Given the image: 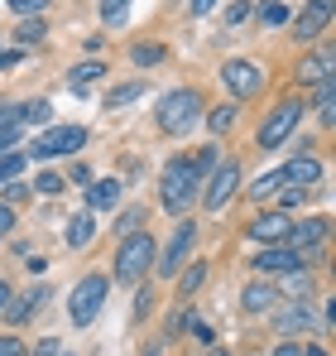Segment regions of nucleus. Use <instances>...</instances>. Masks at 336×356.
Listing matches in <instances>:
<instances>
[{
    "mask_svg": "<svg viewBox=\"0 0 336 356\" xmlns=\"http://www.w3.org/2000/svg\"><path fill=\"white\" fill-rule=\"evenodd\" d=\"M197 183H202V174H197V164H192L187 154H178V159H168V164H164L159 197H164V207L173 212V217H183V212L192 207V197H197Z\"/></svg>",
    "mask_w": 336,
    "mask_h": 356,
    "instance_id": "obj_1",
    "label": "nucleus"
},
{
    "mask_svg": "<svg viewBox=\"0 0 336 356\" xmlns=\"http://www.w3.org/2000/svg\"><path fill=\"white\" fill-rule=\"evenodd\" d=\"M149 260H154V236L149 232H130L115 250V280L120 284H135L149 275Z\"/></svg>",
    "mask_w": 336,
    "mask_h": 356,
    "instance_id": "obj_2",
    "label": "nucleus"
},
{
    "mask_svg": "<svg viewBox=\"0 0 336 356\" xmlns=\"http://www.w3.org/2000/svg\"><path fill=\"white\" fill-rule=\"evenodd\" d=\"M197 116H202V97L192 87H178V92H168L164 102H159V130H168V135L192 130Z\"/></svg>",
    "mask_w": 336,
    "mask_h": 356,
    "instance_id": "obj_3",
    "label": "nucleus"
},
{
    "mask_svg": "<svg viewBox=\"0 0 336 356\" xmlns=\"http://www.w3.org/2000/svg\"><path fill=\"white\" fill-rule=\"evenodd\" d=\"M106 280L101 275H87V280H77V289H72V303H67V313H72V323L77 327H87L96 313H101V303H106Z\"/></svg>",
    "mask_w": 336,
    "mask_h": 356,
    "instance_id": "obj_4",
    "label": "nucleus"
},
{
    "mask_svg": "<svg viewBox=\"0 0 336 356\" xmlns=\"http://www.w3.org/2000/svg\"><path fill=\"white\" fill-rule=\"evenodd\" d=\"M87 145V130L82 125H53V130H44L39 140H34V159H53V154H72V149H82Z\"/></svg>",
    "mask_w": 336,
    "mask_h": 356,
    "instance_id": "obj_5",
    "label": "nucleus"
},
{
    "mask_svg": "<svg viewBox=\"0 0 336 356\" xmlns=\"http://www.w3.org/2000/svg\"><path fill=\"white\" fill-rule=\"evenodd\" d=\"M303 120V102H279L274 106V116L260 125V145L264 149H274V145H283L288 135H293V125Z\"/></svg>",
    "mask_w": 336,
    "mask_h": 356,
    "instance_id": "obj_6",
    "label": "nucleus"
},
{
    "mask_svg": "<svg viewBox=\"0 0 336 356\" xmlns=\"http://www.w3.org/2000/svg\"><path fill=\"white\" fill-rule=\"evenodd\" d=\"M235 188H240V164H235V159H217L212 183H207V207H212V212H221L226 202L235 197Z\"/></svg>",
    "mask_w": 336,
    "mask_h": 356,
    "instance_id": "obj_7",
    "label": "nucleus"
},
{
    "mask_svg": "<svg viewBox=\"0 0 336 356\" xmlns=\"http://www.w3.org/2000/svg\"><path fill=\"white\" fill-rule=\"evenodd\" d=\"M288 232H293V217L288 212H260L250 222V241H264V245H283Z\"/></svg>",
    "mask_w": 336,
    "mask_h": 356,
    "instance_id": "obj_8",
    "label": "nucleus"
},
{
    "mask_svg": "<svg viewBox=\"0 0 336 356\" xmlns=\"http://www.w3.org/2000/svg\"><path fill=\"white\" fill-rule=\"evenodd\" d=\"M255 270L260 275H288V270H303V250H288V245H264L255 255Z\"/></svg>",
    "mask_w": 336,
    "mask_h": 356,
    "instance_id": "obj_9",
    "label": "nucleus"
},
{
    "mask_svg": "<svg viewBox=\"0 0 336 356\" xmlns=\"http://www.w3.org/2000/svg\"><path fill=\"white\" fill-rule=\"evenodd\" d=\"M221 77H226V87H230L235 97H255V92H260V67L245 63V58H230L221 67Z\"/></svg>",
    "mask_w": 336,
    "mask_h": 356,
    "instance_id": "obj_10",
    "label": "nucleus"
},
{
    "mask_svg": "<svg viewBox=\"0 0 336 356\" xmlns=\"http://www.w3.org/2000/svg\"><path fill=\"white\" fill-rule=\"evenodd\" d=\"M327 19H332V0H312L298 19H293V34H298V44H308V39H317L322 29H327Z\"/></svg>",
    "mask_w": 336,
    "mask_h": 356,
    "instance_id": "obj_11",
    "label": "nucleus"
},
{
    "mask_svg": "<svg viewBox=\"0 0 336 356\" xmlns=\"http://www.w3.org/2000/svg\"><path fill=\"white\" fill-rule=\"evenodd\" d=\"M192 241H197V227H192V222H178V232H173V236H168L164 265H159V270H164V275H178V265H183V255H187V250H192Z\"/></svg>",
    "mask_w": 336,
    "mask_h": 356,
    "instance_id": "obj_12",
    "label": "nucleus"
},
{
    "mask_svg": "<svg viewBox=\"0 0 336 356\" xmlns=\"http://www.w3.org/2000/svg\"><path fill=\"white\" fill-rule=\"evenodd\" d=\"M87 202H92L96 212H111L115 202H120V178H96V183L87 188Z\"/></svg>",
    "mask_w": 336,
    "mask_h": 356,
    "instance_id": "obj_13",
    "label": "nucleus"
},
{
    "mask_svg": "<svg viewBox=\"0 0 336 356\" xmlns=\"http://www.w3.org/2000/svg\"><path fill=\"white\" fill-rule=\"evenodd\" d=\"M240 303H245V313H269V308H274V284L250 280V284H245V294H240Z\"/></svg>",
    "mask_w": 336,
    "mask_h": 356,
    "instance_id": "obj_14",
    "label": "nucleus"
},
{
    "mask_svg": "<svg viewBox=\"0 0 336 356\" xmlns=\"http://www.w3.org/2000/svg\"><path fill=\"white\" fill-rule=\"evenodd\" d=\"M44 294H49V289L39 284V289H29L24 298H15V303H5V318H10V323H29V318L39 313V303H44Z\"/></svg>",
    "mask_w": 336,
    "mask_h": 356,
    "instance_id": "obj_15",
    "label": "nucleus"
},
{
    "mask_svg": "<svg viewBox=\"0 0 336 356\" xmlns=\"http://www.w3.org/2000/svg\"><path fill=\"white\" fill-rule=\"evenodd\" d=\"M283 178H288L293 188H308V183L322 178V164H317V159H293V164H283Z\"/></svg>",
    "mask_w": 336,
    "mask_h": 356,
    "instance_id": "obj_16",
    "label": "nucleus"
},
{
    "mask_svg": "<svg viewBox=\"0 0 336 356\" xmlns=\"http://www.w3.org/2000/svg\"><path fill=\"white\" fill-rule=\"evenodd\" d=\"M274 323H279V332H308V327H317V318L308 313V303L283 308V318H274Z\"/></svg>",
    "mask_w": 336,
    "mask_h": 356,
    "instance_id": "obj_17",
    "label": "nucleus"
},
{
    "mask_svg": "<svg viewBox=\"0 0 336 356\" xmlns=\"http://www.w3.org/2000/svg\"><path fill=\"white\" fill-rule=\"evenodd\" d=\"M312 87H317V116H322V125H336V82L322 77V82H312Z\"/></svg>",
    "mask_w": 336,
    "mask_h": 356,
    "instance_id": "obj_18",
    "label": "nucleus"
},
{
    "mask_svg": "<svg viewBox=\"0 0 336 356\" xmlns=\"http://www.w3.org/2000/svg\"><path fill=\"white\" fill-rule=\"evenodd\" d=\"M322 77H332V49H322L303 63V82H322Z\"/></svg>",
    "mask_w": 336,
    "mask_h": 356,
    "instance_id": "obj_19",
    "label": "nucleus"
},
{
    "mask_svg": "<svg viewBox=\"0 0 336 356\" xmlns=\"http://www.w3.org/2000/svg\"><path fill=\"white\" fill-rule=\"evenodd\" d=\"M92 241V212H77L67 222V245H87Z\"/></svg>",
    "mask_w": 336,
    "mask_h": 356,
    "instance_id": "obj_20",
    "label": "nucleus"
},
{
    "mask_svg": "<svg viewBox=\"0 0 336 356\" xmlns=\"http://www.w3.org/2000/svg\"><path fill=\"white\" fill-rule=\"evenodd\" d=\"M130 58L140 63V67H154V63H164V44H135Z\"/></svg>",
    "mask_w": 336,
    "mask_h": 356,
    "instance_id": "obj_21",
    "label": "nucleus"
},
{
    "mask_svg": "<svg viewBox=\"0 0 336 356\" xmlns=\"http://www.w3.org/2000/svg\"><path fill=\"white\" fill-rule=\"evenodd\" d=\"M101 72H106L101 63H82V67H72V72H67V87H87V82H96Z\"/></svg>",
    "mask_w": 336,
    "mask_h": 356,
    "instance_id": "obj_22",
    "label": "nucleus"
},
{
    "mask_svg": "<svg viewBox=\"0 0 336 356\" xmlns=\"http://www.w3.org/2000/svg\"><path fill=\"white\" fill-rule=\"evenodd\" d=\"M283 183H288V178H283V169H274V174H264V178H260V183H255L250 193H255V197L264 202V197H274V193H279Z\"/></svg>",
    "mask_w": 336,
    "mask_h": 356,
    "instance_id": "obj_23",
    "label": "nucleus"
},
{
    "mask_svg": "<svg viewBox=\"0 0 336 356\" xmlns=\"http://www.w3.org/2000/svg\"><path fill=\"white\" fill-rule=\"evenodd\" d=\"M260 24H269V29H274V24H288V5H283V0H264Z\"/></svg>",
    "mask_w": 336,
    "mask_h": 356,
    "instance_id": "obj_24",
    "label": "nucleus"
},
{
    "mask_svg": "<svg viewBox=\"0 0 336 356\" xmlns=\"http://www.w3.org/2000/svg\"><path fill=\"white\" fill-rule=\"evenodd\" d=\"M202 280H207V265H187V275L178 280V294H197Z\"/></svg>",
    "mask_w": 336,
    "mask_h": 356,
    "instance_id": "obj_25",
    "label": "nucleus"
},
{
    "mask_svg": "<svg viewBox=\"0 0 336 356\" xmlns=\"http://www.w3.org/2000/svg\"><path fill=\"white\" fill-rule=\"evenodd\" d=\"M283 289H288V294H303V298H308V289H312L308 270H288V275H283Z\"/></svg>",
    "mask_w": 336,
    "mask_h": 356,
    "instance_id": "obj_26",
    "label": "nucleus"
},
{
    "mask_svg": "<svg viewBox=\"0 0 336 356\" xmlns=\"http://www.w3.org/2000/svg\"><path fill=\"white\" fill-rule=\"evenodd\" d=\"M207 125H212V130H217V135H226V130H230V125H235V106H217V111H212V116H207Z\"/></svg>",
    "mask_w": 336,
    "mask_h": 356,
    "instance_id": "obj_27",
    "label": "nucleus"
},
{
    "mask_svg": "<svg viewBox=\"0 0 336 356\" xmlns=\"http://www.w3.org/2000/svg\"><path fill=\"white\" fill-rule=\"evenodd\" d=\"M19 169H24V154H10V149H5V154H0V183H10Z\"/></svg>",
    "mask_w": 336,
    "mask_h": 356,
    "instance_id": "obj_28",
    "label": "nucleus"
},
{
    "mask_svg": "<svg viewBox=\"0 0 336 356\" xmlns=\"http://www.w3.org/2000/svg\"><path fill=\"white\" fill-rule=\"evenodd\" d=\"M125 5H130V0H101V19H106V24H120V19H125Z\"/></svg>",
    "mask_w": 336,
    "mask_h": 356,
    "instance_id": "obj_29",
    "label": "nucleus"
},
{
    "mask_svg": "<svg viewBox=\"0 0 336 356\" xmlns=\"http://www.w3.org/2000/svg\"><path fill=\"white\" fill-rule=\"evenodd\" d=\"M34 39H44V24L39 19H19V44H34Z\"/></svg>",
    "mask_w": 336,
    "mask_h": 356,
    "instance_id": "obj_30",
    "label": "nucleus"
},
{
    "mask_svg": "<svg viewBox=\"0 0 336 356\" xmlns=\"http://www.w3.org/2000/svg\"><path fill=\"white\" fill-rule=\"evenodd\" d=\"M15 140H19V125H15V120H0V154H5Z\"/></svg>",
    "mask_w": 336,
    "mask_h": 356,
    "instance_id": "obj_31",
    "label": "nucleus"
},
{
    "mask_svg": "<svg viewBox=\"0 0 336 356\" xmlns=\"http://www.w3.org/2000/svg\"><path fill=\"white\" fill-rule=\"evenodd\" d=\"M140 97V82H125L120 92H111V106H125V102H135Z\"/></svg>",
    "mask_w": 336,
    "mask_h": 356,
    "instance_id": "obj_32",
    "label": "nucleus"
},
{
    "mask_svg": "<svg viewBox=\"0 0 336 356\" xmlns=\"http://www.w3.org/2000/svg\"><path fill=\"white\" fill-rule=\"evenodd\" d=\"M0 356H29V347L15 342V337H0Z\"/></svg>",
    "mask_w": 336,
    "mask_h": 356,
    "instance_id": "obj_33",
    "label": "nucleus"
},
{
    "mask_svg": "<svg viewBox=\"0 0 336 356\" xmlns=\"http://www.w3.org/2000/svg\"><path fill=\"white\" fill-rule=\"evenodd\" d=\"M34 188H39V193H58L62 178H58V174H39V178H34Z\"/></svg>",
    "mask_w": 336,
    "mask_h": 356,
    "instance_id": "obj_34",
    "label": "nucleus"
},
{
    "mask_svg": "<svg viewBox=\"0 0 336 356\" xmlns=\"http://www.w3.org/2000/svg\"><path fill=\"white\" fill-rule=\"evenodd\" d=\"M274 356H312V347H298V342H283Z\"/></svg>",
    "mask_w": 336,
    "mask_h": 356,
    "instance_id": "obj_35",
    "label": "nucleus"
},
{
    "mask_svg": "<svg viewBox=\"0 0 336 356\" xmlns=\"http://www.w3.org/2000/svg\"><path fill=\"white\" fill-rule=\"evenodd\" d=\"M10 227H15V212H10V207H5V202H0V236H5V232H10Z\"/></svg>",
    "mask_w": 336,
    "mask_h": 356,
    "instance_id": "obj_36",
    "label": "nucleus"
},
{
    "mask_svg": "<svg viewBox=\"0 0 336 356\" xmlns=\"http://www.w3.org/2000/svg\"><path fill=\"white\" fill-rule=\"evenodd\" d=\"M34 356H58V342H53V337H44V342L34 347Z\"/></svg>",
    "mask_w": 336,
    "mask_h": 356,
    "instance_id": "obj_37",
    "label": "nucleus"
},
{
    "mask_svg": "<svg viewBox=\"0 0 336 356\" xmlns=\"http://www.w3.org/2000/svg\"><path fill=\"white\" fill-rule=\"evenodd\" d=\"M10 5H15V10H44L49 0H10Z\"/></svg>",
    "mask_w": 336,
    "mask_h": 356,
    "instance_id": "obj_38",
    "label": "nucleus"
},
{
    "mask_svg": "<svg viewBox=\"0 0 336 356\" xmlns=\"http://www.w3.org/2000/svg\"><path fill=\"white\" fill-rule=\"evenodd\" d=\"M212 5H217V0H192V15H207Z\"/></svg>",
    "mask_w": 336,
    "mask_h": 356,
    "instance_id": "obj_39",
    "label": "nucleus"
},
{
    "mask_svg": "<svg viewBox=\"0 0 336 356\" xmlns=\"http://www.w3.org/2000/svg\"><path fill=\"white\" fill-rule=\"evenodd\" d=\"M5 303H10V289H5V280H0V313H5Z\"/></svg>",
    "mask_w": 336,
    "mask_h": 356,
    "instance_id": "obj_40",
    "label": "nucleus"
},
{
    "mask_svg": "<svg viewBox=\"0 0 336 356\" xmlns=\"http://www.w3.org/2000/svg\"><path fill=\"white\" fill-rule=\"evenodd\" d=\"M312 356H327V352H322V347H312Z\"/></svg>",
    "mask_w": 336,
    "mask_h": 356,
    "instance_id": "obj_41",
    "label": "nucleus"
},
{
    "mask_svg": "<svg viewBox=\"0 0 336 356\" xmlns=\"http://www.w3.org/2000/svg\"><path fill=\"white\" fill-rule=\"evenodd\" d=\"M144 356H159V352H144Z\"/></svg>",
    "mask_w": 336,
    "mask_h": 356,
    "instance_id": "obj_42",
    "label": "nucleus"
},
{
    "mask_svg": "<svg viewBox=\"0 0 336 356\" xmlns=\"http://www.w3.org/2000/svg\"><path fill=\"white\" fill-rule=\"evenodd\" d=\"M212 356H226V352H212Z\"/></svg>",
    "mask_w": 336,
    "mask_h": 356,
    "instance_id": "obj_43",
    "label": "nucleus"
},
{
    "mask_svg": "<svg viewBox=\"0 0 336 356\" xmlns=\"http://www.w3.org/2000/svg\"><path fill=\"white\" fill-rule=\"evenodd\" d=\"M58 356H62V352H58Z\"/></svg>",
    "mask_w": 336,
    "mask_h": 356,
    "instance_id": "obj_44",
    "label": "nucleus"
}]
</instances>
